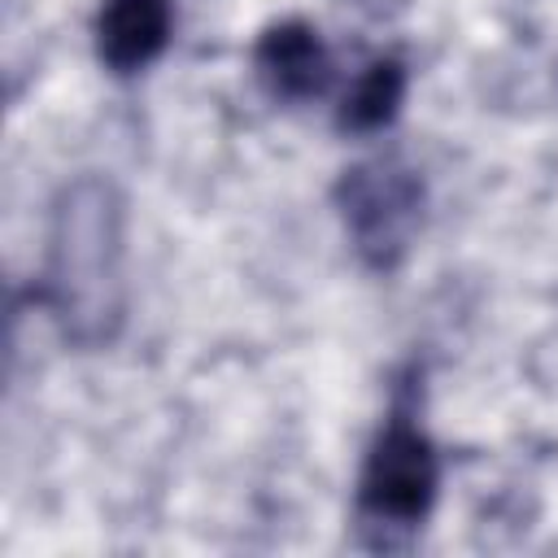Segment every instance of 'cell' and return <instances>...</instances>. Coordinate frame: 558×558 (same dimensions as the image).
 <instances>
[{
  "mask_svg": "<svg viewBox=\"0 0 558 558\" xmlns=\"http://www.w3.org/2000/svg\"><path fill=\"white\" fill-rule=\"evenodd\" d=\"M405 87H410V70L401 57H392V52L371 57L353 74V83L344 87L340 109H336V126L344 135H375V131L392 126V118L401 113Z\"/></svg>",
  "mask_w": 558,
  "mask_h": 558,
  "instance_id": "obj_6",
  "label": "cell"
},
{
  "mask_svg": "<svg viewBox=\"0 0 558 558\" xmlns=\"http://www.w3.org/2000/svg\"><path fill=\"white\" fill-rule=\"evenodd\" d=\"M440 488V453L414 414L410 379L392 392V405L366 449L357 475V541L366 549H410L423 519L436 506Z\"/></svg>",
  "mask_w": 558,
  "mask_h": 558,
  "instance_id": "obj_2",
  "label": "cell"
},
{
  "mask_svg": "<svg viewBox=\"0 0 558 558\" xmlns=\"http://www.w3.org/2000/svg\"><path fill=\"white\" fill-rule=\"evenodd\" d=\"M336 209L362 266L397 270L423 231V179L401 157H366L336 179Z\"/></svg>",
  "mask_w": 558,
  "mask_h": 558,
  "instance_id": "obj_3",
  "label": "cell"
},
{
  "mask_svg": "<svg viewBox=\"0 0 558 558\" xmlns=\"http://www.w3.org/2000/svg\"><path fill=\"white\" fill-rule=\"evenodd\" d=\"M253 74L262 92L279 105H310L331 92L336 83V61L331 48L323 44L318 26L305 17H283L270 22L257 44H253Z\"/></svg>",
  "mask_w": 558,
  "mask_h": 558,
  "instance_id": "obj_4",
  "label": "cell"
},
{
  "mask_svg": "<svg viewBox=\"0 0 558 558\" xmlns=\"http://www.w3.org/2000/svg\"><path fill=\"white\" fill-rule=\"evenodd\" d=\"M44 305L78 349H105L126 318V201L113 179L78 174L52 201Z\"/></svg>",
  "mask_w": 558,
  "mask_h": 558,
  "instance_id": "obj_1",
  "label": "cell"
},
{
  "mask_svg": "<svg viewBox=\"0 0 558 558\" xmlns=\"http://www.w3.org/2000/svg\"><path fill=\"white\" fill-rule=\"evenodd\" d=\"M96 57L113 74L148 70L174 35V0H100L96 9Z\"/></svg>",
  "mask_w": 558,
  "mask_h": 558,
  "instance_id": "obj_5",
  "label": "cell"
}]
</instances>
